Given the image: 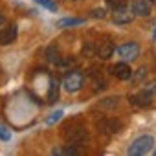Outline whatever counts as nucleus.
Returning a JSON list of instances; mask_svg holds the SVG:
<instances>
[{
  "mask_svg": "<svg viewBox=\"0 0 156 156\" xmlns=\"http://www.w3.org/2000/svg\"><path fill=\"white\" fill-rule=\"evenodd\" d=\"M152 37H154V41H156V30H154V33H152Z\"/></svg>",
  "mask_w": 156,
  "mask_h": 156,
  "instance_id": "obj_24",
  "label": "nucleus"
},
{
  "mask_svg": "<svg viewBox=\"0 0 156 156\" xmlns=\"http://www.w3.org/2000/svg\"><path fill=\"white\" fill-rule=\"evenodd\" d=\"M151 2H156V0H151Z\"/></svg>",
  "mask_w": 156,
  "mask_h": 156,
  "instance_id": "obj_25",
  "label": "nucleus"
},
{
  "mask_svg": "<svg viewBox=\"0 0 156 156\" xmlns=\"http://www.w3.org/2000/svg\"><path fill=\"white\" fill-rule=\"evenodd\" d=\"M83 81H85V77L81 72H77V70H72L70 73L64 75V79H62V87L66 92H77L81 87H83Z\"/></svg>",
  "mask_w": 156,
  "mask_h": 156,
  "instance_id": "obj_2",
  "label": "nucleus"
},
{
  "mask_svg": "<svg viewBox=\"0 0 156 156\" xmlns=\"http://www.w3.org/2000/svg\"><path fill=\"white\" fill-rule=\"evenodd\" d=\"M96 53L99 59H108L114 53V44L112 42H99V46L96 48Z\"/></svg>",
  "mask_w": 156,
  "mask_h": 156,
  "instance_id": "obj_9",
  "label": "nucleus"
},
{
  "mask_svg": "<svg viewBox=\"0 0 156 156\" xmlns=\"http://www.w3.org/2000/svg\"><path fill=\"white\" fill-rule=\"evenodd\" d=\"M92 17H94V19H105V9H101V8H99V9H98V8L92 9Z\"/></svg>",
  "mask_w": 156,
  "mask_h": 156,
  "instance_id": "obj_20",
  "label": "nucleus"
},
{
  "mask_svg": "<svg viewBox=\"0 0 156 156\" xmlns=\"http://www.w3.org/2000/svg\"><path fill=\"white\" fill-rule=\"evenodd\" d=\"M107 6H108L112 11L123 9V8H127V0H107Z\"/></svg>",
  "mask_w": 156,
  "mask_h": 156,
  "instance_id": "obj_15",
  "label": "nucleus"
},
{
  "mask_svg": "<svg viewBox=\"0 0 156 156\" xmlns=\"http://www.w3.org/2000/svg\"><path fill=\"white\" fill-rule=\"evenodd\" d=\"M110 73L114 77H118V79H121V81H127V79L132 77V70H130V66L127 62H116L110 68Z\"/></svg>",
  "mask_w": 156,
  "mask_h": 156,
  "instance_id": "obj_5",
  "label": "nucleus"
},
{
  "mask_svg": "<svg viewBox=\"0 0 156 156\" xmlns=\"http://www.w3.org/2000/svg\"><path fill=\"white\" fill-rule=\"evenodd\" d=\"M152 145H154V138L149 136V134H143V136L136 138V140L130 143L129 154H130V156H143V154H147V152L152 149Z\"/></svg>",
  "mask_w": 156,
  "mask_h": 156,
  "instance_id": "obj_1",
  "label": "nucleus"
},
{
  "mask_svg": "<svg viewBox=\"0 0 156 156\" xmlns=\"http://www.w3.org/2000/svg\"><path fill=\"white\" fill-rule=\"evenodd\" d=\"M4 22H6V19H4V15H2V13H0V26H2Z\"/></svg>",
  "mask_w": 156,
  "mask_h": 156,
  "instance_id": "obj_23",
  "label": "nucleus"
},
{
  "mask_svg": "<svg viewBox=\"0 0 156 156\" xmlns=\"http://www.w3.org/2000/svg\"><path fill=\"white\" fill-rule=\"evenodd\" d=\"M154 154H156V151H154Z\"/></svg>",
  "mask_w": 156,
  "mask_h": 156,
  "instance_id": "obj_26",
  "label": "nucleus"
},
{
  "mask_svg": "<svg viewBox=\"0 0 156 156\" xmlns=\"http://www.w3.org/2000/svg\"><path fill=\"white\" fill-rule=\"evenodd\" d=\"M61 118H62V110H55L53 114H50V118H46V123L48 125H53V123L61 121Z\"/></svg>",
  "mask_w": 156,
  "mask_h": 156,
  "instance_id": "obj_18",
  "label": "nucleus"
},
{
  "mask_svg": "<svg viewBox=\"0 0 156 156\" xmlns=\"http://www.w3.org/2000/svg\"><path fill=\"white\" fill-rule=\"evenodd\" d=\"M66 138H68L70 145H77V143H81V141L87 138V132H85L83 129H73V130H70V134H68Z\"/></svg>",
  "mask_w": 156,
  "mask_h": 156,
  "instance_id": "obj_10",
  "label": "nucleus"
},
{
  "mask_svg": "<svg viewBox=\"0 0 156 156\" xmlns=\"http://www.w3.org/2000/svg\"><path fill=\"white\" fill-rule=\"evenodd\" d=\"M143 90H147V92H151L152 96L156 94V83H149L147 87H143Z\"/></svg>",
  "mask_w": 156,
  "mask_h": 156,
  "instance_id": "obj_21",
  "label": "nucleus"
},
{
  "mask_svg": "<svg viewBox=\"0 0 156 156\" xmlns=\"http://www.w3.org/2000/svg\"><path fill=\"white\" fill-rule=\"evenodd\" d=\"M145 72H147L145 68H140V70H138V77H136V79H138V81L141 79V77H145Z\"/></svg>",
  "mask_w": 156,
  "mask_h": 156,
  "instance_id": "obj_22",
  "label": "nucleus"
},
{
  "mask_svg": "<svg viewBox=\"0 0 156 156\" xmlns=\"http://www.w3.org/2000/svg\"><path fill=\"white\" fill-rule=\"evenodd\" d=\"M0 140H2V141L11 140V130H8V129H6V127H2V125H0Z\"/></svg>",
  "mask_w": 156,
  "mask_h": 156,
  "instance_id": "obj_19",
  "label": "nucleus"
},
{
  "mask_svg": "<svg viewBox=\"0 0 156 156\" xmlns=\"http://www.w3.org/2000/svg\"><path fill=\"white\" fill-rule=\"evenodd\" d=\"M134 17L136 15H134L132 9L129 11V8H123V9H116L112 13V22L118 24V26H123V24H130L134 20Z\"/></svg>",
  "mask_w": 156,
  "mask_h": 156,
  "instance_id": "obj_4",
  "label": "nucleus"
},
{
  "mask_svg": "<svg viewBox=\"0 0 156 156\" xmlns=\"http://www.w3.org/2000/svg\"><path fill=\"white\" fill-rule=\"evenodd\" d=\"M81 24H85L83 19H72V17H68V19H61L57 22V28H70V26H81Z\"/></svg>",
  "mask_w": 156,
  "mask_h": 156,
  "instance_id": "obj_13",
  "label": "nucleus"
},
{
  "mask_svg": "<svg viewBox=\"0 0 156 156\" xmlns=\"http://www.w3.org/2000/svg\"><path fill=\"white\" fill-rule=\"evenodd\" d=\"M132 11L136 17L151 15V0H132Z\"/></svg>",
  "mask_w": 156,
  "mask_h": 156,
  "instance_id": "obj_6",
  "label": "nucleus"
},
{
  "mask_svg": "<svg viewBox=\"0 0 156 156\" xmlns=\"http://www.w3.org/2000/svg\"><path fill=\"white\" fill-rule=\"evenodd\" d=\"M51 154H72V156H75V154H79V151L75 147H72V145H68L66 149H53Z\"/></svg>",
  "mask_w": 156,
  "mask_h": 156,
  "instance_id": "obj_16",
  "label": "nucleus"
},
{
  "mask_svg": "<svg viewBox=\"0 0 156 156\" xmlns=\"http://www.w3.org/2000/svg\"><path fill=\"white\" fill-rule=\"evenodd\" d=\"M15 39H17V26L15 24L0 30V44H11Z\"/></svg>",
  "mask_w": 156,
  "mask_h": 156,
  "instance_id": "obj_8",
  "label": "nucleus"
},
{
  "mask_svg": "<svg viewBox=\"0 0 156 156\" xmlns=\"http://www.w3.org/2000/svg\"><path fill=\"white\" fill-rule=\"evenodd\" d=\"M59 98V83L57 81H50V90H48V101L53 103Z\"/></svg>",
  "mask_w": 156,
  "mask_h": 156,
  "instance_id": "obj_14",
  "label": "nucleus"
},
{
  "mask_svg": "<svg viewBox=\"0 0 156 156\" xmlns=\"http://www.w3.org/2000/svg\"><path fill=\"white\" fill-rule=\"evenodd\" d=\"M130 101H132V105H136V107H149V105L152 103V94L147 92V90H141V92L130 96Z\"/></svg>",
  "mask_w": 156,
  "mask_h": 156,
  "instance_id": "obj_7",
  "label": "nucleus"
},
{
  "mask_svg": "<svg viewBox=\"0 0 156 156\" xmlns=\"http://www.w3.org/2000/svg\"><path fill=\"white\" fill-rule=\"evenodd\" d=\"M35 2H37L39 6H42V8L50 9V11H57V4H55V2H51V0H35Z\"/></svg>",
  "mask_w": 156,
  "mask_h": 156,
  "instance_id": "obj_17",
  "label": "nucleus"
},
{
  "mask_svg": "<svg viewBox=\"0 0 156 156\" xmlns=\"http://www.w3.org/2000/svg\"><path fill=\"white\" fill-rule=\"evenodd\" d=\"M46 57H48V61H50V62H53V64H59V62L62 61L61 51H59V48H57V46H50V48L46 50Z\"/></svg>",
  "mask_w": 156,
  "mask_h": 156,
  "instance_id": "obj_11",
  "label": "nucleus"
},
{
  "mask_svg": "<svg viewBox=\"0 0 156 156\" xmlns=\"http://www.w3.org/2000/svg\"><path fill=\"white\" fill-rule=\"evenodd\" d=\"M118 53L123 57V61H134V59H138V55H140V46L136 44V42H125L123 46H119L118 48Z\"/></svg>",
  "mask_w": 156,
  "mask_h": 156,
  "instance_id": "obj_3",
  "label": "nucleus"
},
{
  "mask_svg": "<svg viewBox=\"0 0 156 156\" xmlns=\"http://www.w3.org/2000/svg\"><path fill=\"white\" fill-rule=\"evenodd\" d=\"M99 127H101L105 132L112 134V132H118V130L121 129V123H119V121H114V119H108V121H103V123H99Z\"/></svg>",
  "mask_w": 156,
  "mask_h": 156,
  "instance_id": "obj_12",
  "label": "nucleus"
}]
</instances>
